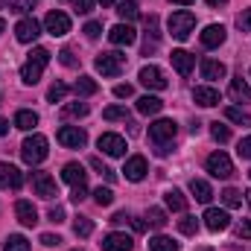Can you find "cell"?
<instances>
[{
	"label": "cell",
	"mask_w": 251,
	"mask_h": 251,
	"mask_svg": "<svg viewBox=\"0 0 251 251\" xmlns=\"http://www.w3.org/2000/svg\"><path fill=\"white\" fill-rule=\"evenodd\" d=\"M47 64H50V50H47V47H35V50L29 53V59L24 62V67H21V79H24L26 85H35V82L41 79V73H44Z\"/></svg>",
	"instance_id": "cell-1"
},
{
	"label": "cell",
	"mask_w": 251,
	"mask_h": 251,
	"mask_svg": "<svg viewBox=\"0 0 251 251\" xmlns=\"http://www.w3.org/2000/svg\"><path fill=\"white\" fill-rule=\"evenodd\" d=\"M50 143H47V137L44 134H29L24 143H21V158H24V164H29V167H38L44 158H47V149Z\"/></svg>",
	"instance_id": "cell-2"
},
{
	"label": "cell",
	"mask_w": 251,
	"mask_h": 251,
	"mask_svg": "<svg viewBox=\"0 0 251 251\" xmlns=\"http://www.w3.org/2000/svg\"><path fill=\"white\" fill-rule=\"evenodd\" d=\"M176 134H178L176 120H155V123L149 126V140L158 146V149H155L158 155H167V152H170V149H167V143H170V140H176Z\"/></svg>",
	"instance_id": "cell-3"
},
{
	"label": "cell",
	"mask_w": 251,
	"mask_h": 251,
	"mask_svg": "<svg viewBox=\"0 0 251 251\" xmlns=\"http://www.w3.org/2000/svg\"><path fill=\"white\" fill-rule=\"evenodd\" d=\"M167 26H170V35L176 38V41H187L190 32H193V26H196V15L193 12H173L170 15V21H167Z\"/></svg>",
	"instance_id": "cell-4"
},
{
	"label": "cell",
	"mask_w": 251,
	"mask_h": 251,
	"mask_svg": "<svg viewBox=\"0 0 251 251\" xmlns=\"http://www.w3.org/2000/svg\"><path fill=\"white\" fill-rule=\"evenodd\" d=\"M94 64H97V70H100L102 76H111V79H114V76H120V73H123L126 56H123V53H100Z\"/></svg>",
	"instance_id": "cell-5"
},
{
	"label": "cell",
	"mask_w": 251,
	"mask_h": 251,
	"mask_svg": "<svg viewBox=\"0 0 251 251\" xmlns=\"http://www.w3.org/2000/svg\"><path fill=\"white\" fill-rule=\"evenodd\" d=\"M207 173L213 178H231L234 176V164H231V158L225 152H213V155H207Z\"/></svg>",
	"instance_id": "cell-6"
},
{
	"label": "cell",
	"mask_w": 251,
	"mask_h": 251,
	"mask_svg": "<svg viewBox=\"0 0 251 251\" xmlns=\"http://www.w3.org/2000/svg\"><path fill=\"white\" fill-rule=\"evenodd\" d=\"M56 137H59V143L67 146V149H82V146L88 143V134H85V128H79V126H62Z\"/></svg>",
	"instance_id": "cell-7"
},
{
	"label": "cell",
	"mask_w": 251,
	"mask_h": 251,
	"mask_svg": "<svg viewBox=\"0 0 251 251\" xmlns=\"http://www.w3.org/2000/svg\"><path fill=\"white\" fill-rule=\"evenodd\" d=\"M137 79H140V85L149 88V91H164V88H167V76H164V70L155 67V64H146Z\"/></svg>",
	"instance_id": "cell-8"
},
{
	"label": "cell",
	"mask_w": 251,
	"mask_h": 251,
	"mask_svg": "<svg viewBox=\"0 0 251 251\" xmlns=\"http://www.w3.org/2000/svg\"><path fill=\"white\" fill-rule=\"evenodd\" d=\"M97 146H100L105 155H111V158H123V155H126V137L114 134V131H105V134H100Z\"/></svg>",
	"instance_id": "cell-9"
},
{
	"label": "cell",
	"mask_w": 251,
	"mask_h": 251,
	"mask_svg": "<svg viewBox=\"0 0 251 251\" xmlns=\"http://www.w3.org/2000/svg\"><path fill=\"white\" fill-rule=\"evenodd\" d=\"M32 190L41 196V199H56L59 196V184L50 173H32Z\"/></svg>",
	"instance_id": "cell-10"
},
{
	"label": "cell",
	"mask_w": 251,
	"mask_h": 251,
	"mask_svg": "<svg viewBox=\"0 0 251 251\" xmlns=\"http://www.w3.org/2000/svg\"><path fill=\"white\" fill-rule=\"evenodd\" d=\"M38 35H41V24H38L35 18H24V21L15 24V38H18L21 44H29V41H35Z\"/></svg>",
	"instance_id": "cell-11"
},
{
	"label": "cell",
	"mask_w": 251,
	"mask_h": 251,
	"mask_svg": "<svg viewBox=\"0 0 251 251\" xmlns=\"http://www.w3.org/2000/svg\"><path fill=\"white\" fill-rule=\"evenodd\" d=\"M24 184V173L15 164L0 161V190H18Z\"/></svg>",
	"instance_id": "cell-12"
},
{
	"label": "cell",
	"mask_w": 251,
	"mask_h": 251,
	"mask_svg": "<svg viewBox=\"0 0 251 251\" xmlns=\"http://www.w3.org/2000/svg\"><path fill=\"white\" fill-rule=\"evenodd\" d=\"M44 29L50 32V35H56V38H62V35H67L70 32V18L64 15V12H50L47 18H44Z\"/></svg>",
	"instance_id": "cell-13"
},
{
	"label": "cell",
	"mask_w": 251,
	"mask_h": 251,
	"mask_svg": "<svg viewBox=\"0 0 251 251\" xmlns=\"http://www.w3.org/2000/svg\"><path fill=\"white\" fill-rule=\"evenodd\" d=\"M228 225H231L228 210H219V207H207V210H204V228H207V231L219 234V231H225Z\"/></svg>",
	"instance_id": "cell-14"
},
{
	"label": "cell",
	"mask_w": 251,
	"mask_h": 251,
	"mask_svg": "<svg viewBox=\"0 0 251 251\" xmlns=\"http://www.w3.org/2000/svg\"><path fill=\"white\" fill-rule=\"evenodd\" d=\"M108 41L117 44V47H131L137 41V32L131 29V24H117V26L108 29Z\"/></svg>",
	"instance_id": "cell-15"
},
{
	"label": "cell",
	"mask_w": 251,
	"mask_h": 251,
	"mask_svg": "<svg viewBox=\"0 0 251 251\" xmlns=\"http://www.w3.org/2000/svg\"><path fill=\"white\" fill-rule=\"evenodd\" d=\"M146 173H149V167H146V158H143V155H131L123 167V176L128 181H143Z\"/></svg>",
	"instance_id": "cell-16"
},
{
	"label": "cell",
	"mask_w": 251,
	"mask_h": 251,
	"mask_svg": "<svg viewBox=\"0 0 251 251\" xmlns=\"http://www.w3.org/2000/svg\"><path fill=\"white\" fill-rule=\"evenodd\" d=\"M62 178L67 181V184H73V187H88V173H85V167H82V164H76V161L64 164Z\"/></svg>",
	"instance_id": "cell-17"
},
{
	"label": "cell",
	"mask_w": 251,
	"mask_h": 251,
	"mask_svg": "<svg viewBox=\"0 0 251 251\" xmlns=\"http://www.w3.org/2000/svg\"><path fill=\"white\" fill-rule=\"evenodd\" d=\"M225 38H228V32H225L222 24H210V26H204V32L199 35L201 47H219V44H225Z\"/></svg>",
	"instance_id": "cell-18"
},
{
	"label": "cell",
	"mask_w": 251,
	"mask_h": 251,
	"mask_svg": "<svg viewBox=\"0 0 251 251\" xmlns=\"http://www.w3.org/2000/svg\"><path fill=\"white\" fill-rule=\"evenodd\" d=\"M15 216H18V222H21V225H26V228L38 225V210H35V207H32V201H26V199H21V201L15 204Z\"/></svg>",
	"instance_id": "cell-19"
},
{
	"label": "cell",
	"mask_w": 251,
	"mask_h": 251,
	"mask_svg": "<svg viewBox=\"0 0 251 251\" xmlns=\"http://www.w3.org/2000/svg\"><path fill=\"white\" fill-rule=\"evenodd\" d=\"M170 62H173V67H176L181 76H190V73H193V64H196V59L190 56L187 50H173Z\"/></svg>",
	"instance_id": "cell-20"
},
{
	"label": "cell",
	"mask_w": 251,
	"mask_h": 251,
	"mask_svg": "<svg viewBox=\"0 0 251 251\" xmlns=\"http://www.w3.org/2000/svg\"><path fill=\"white\" fill-rule=\"evenodd\" d=\"M102 251H131V237L128 234H108L102 240Z\"/></svg>",
	"instance_id": "cell-21"
},
{
	"label": "cell",
	"mask_w": 251,
	"mask_h": 251,
	"mask_svg": "<svg viewBox=\"0 0 251 251\" xmlns=\"http://www.w3.org/2000/svg\"><path fill=\"white\" fill-rule=\"evenodd\" d=\"M193 100H196L201 108H213V105H219V91L204 85V88H196V91H193Z\"/></svg>",
	"instance_id": "cell-22"
},
{
	"label": "cell",
	"mask_w": 251,
	"mask_h": 251,
	"mask_svg": "<svg viewBox=\"0 0 251 251\" xmlns=\"http://www.w3.org/2000/svg\"><path fill=\"white\" fill-rule=\"evenodd\" d=\"M228 94H231V100H237V102H251V85L243 79V76L231 79V88H228Z\"/></svg>",
	"instance_id": "cell-23"
},
{
	"label": "cell",
	"mask_w": 251,
	"mask_h": 251,
	"mask_svg": "<svg viewBox=\"0 0 251 251\" xmlns=\"http://www.w3.org/2000/svg\"><path fill=\"white\" fill-rule=\"evenodd\" d=\"M228 70H225V64L216 62V59H201V79H207V82H216V79H222Z\"/></svg>",
	"instance_id": "cell-24"
},
{
	"label": "cell",
	"mask_w": 251,
	"mask_h": 251,
	"mask_svg": "<svg viewBox=\"0 0 251 251\" xmlns=\"http://www.w3.org/2000/svg\"><path fill=\"white\" fill-rule=\"evenodd\" d=\"M190 193H193V199L196 201H201V204H207L210 199H213V190L207 181H201V178H190Z\"/></svg>",
	"instance_id": "cell-25"
},
{
	"label": "cell",
	"mask_w": 251,
	"mask_h": 251,
	"mask_svg": "<svg viewBox=\"0 0 251 251\" xmlns=\"http://www.w3.org/2000/svg\"><path fill=\"white\" fill-rule=\"evenodd\" d=\"M164 201H167V207H170V210H176V213H184V210H187V199H184V193H181V190H167V193H164Z\"/></svg>",
	"instance_id": "cell-26"
},
{
	"label": "cell",
	"mask_w": 251,
	"mask_h": 251,
	"mask_svg": "<svg viewBox=\"0 0 251 251\" xmlns=\"http://www.w3.org/2000/svg\"><path fill=\"white\" fill-rule=\"evenodd\" d=\"M161 108H164V102H161L158 97H152V94H146V97H140V100H137V111H140V114H146V117L158 114Z\"/></svg>",
	"instance_id": "cell-27"
},
{
	"label": "cell",
	"mask_w": 251,
	"mask_h": 251,
	"mask_svg": "<svg viewBox=\"0 0 251 251\" xmlns=\"http://www.w3.org/2000/svg\"><path fill=\"white\" fill-rule=\"evenodd\" d=\"M15 126H18V128H24V131H32V128L38 126V114H35V111H29V108H21V111L15 114Z\"/></svg>",
	"instance_id": "cell-28"
},
{
	"label": "cell",
	"mask_w": 251,
	"mask_h": 251,
	"mask_svg": "<svg viewBox=\"0 0 251 251\" xmlns=\"http://www.w3.org/2000/svg\"><path fill=\"white\" fill-rule=\"evenodd\" d=\"M149 249H152V251H178L181 246H178L173 237H164V234H158V237H152V240H149Z\"/></svg>",
	"instance_id": "cell-29"
},
{
	"label": "cell",
	"mask_w": 251,
	"mask_h": 251,
	"mask_svg": "<svg viewBox=\"0 0 251 251\" xmlns=\"http://www.w3.org/2000/svg\"><path fill=\"white\" fill-rule=\"evenodd\" d=\"M73 91H76V97H94L97 94V82L91 76H79L76 85H73Z\"/></svg>",
	"instance_id": "cell-30"
},
{
	"label": "cell",
	"mask_w": 251,
	"mask_h": 251,
	"mask_svg": "<svg viewBox=\"0 0 251 251\" xmlns=\"http://www.w3.org/2000/svg\"><path fill=\"white\" fill-rule=\"evenodd\" d=\"M3 251H32L29 249V240L21 237V234H9L6 243H3Z\"/></svg>",
	"instance_id": "cell-31"
},
{
	"label": "cell",
	"mask_w": 251,
	"mask_h": 251,
	"mask_svg": "<svg viewBox=\"0 0 251 251\" xmlns=\"http://www.w3.org/2000/svg\"><path fill=\"white\" fill-rule=\"evenodd\" d=\"M117 15L123 18L126 24H131V21H137V18H140V12H137V3H134V0H123V3L117 6Z\"/></svg>",
	"instance_id": "cell-32"
},
{
	"label": "cell",
	"mask_w": 251,
	"mask_h": 251,
	"mask_svg": "<svg viewBox=\"0 0 251 251\" xmlns=\"http://www.w3.org/2000/svg\"><path fill=\"white\" fill-rule=\"evenodd\" d=\"M88 114V102H67L62 108V117L70 120V117H85Z\"/></svg>",
	"instance_id": "cell-33"
},
{
	"label": "cell",
	"mask_w": 251,
	"mask_h": 251,
	"mask_svg": "<svg viewBox=\"0 0 251 251\" xmlns=\"http://www.w3.org/2000/svg\"><path fill=\"white\" fill-rule=\"evenodd\" d=\"M73 234H76V237H82V240H85V237H91V234H94V222H91L88 216H79V219L73 222Z\"/></svg>",
	"instance_id": "cell-34"
},
{
	"label": "cell",
	"mask_w": 251,
	"mask_h": 251,
	"mask_svg": "<svg viewBox=\"0 0 251 251\" xmlns=\"http://www.w3.org/2000/svg\"><path fill=\"white\" fill-rule=\"evenodd\" d=\"M222 201H225V207H243V193L234 187L222 190Z\"/></svg>",
	"instance_id": "cell-35"
},
{
	"label": "cell",
	"mask_w": 251,
	"mask_h": 251,
	"mask_svg": "<svg viewBox=\"0 0 251 251\" xmlns=\"http://www.w3.org/2000/svg\"><path fill=\"white\" fill-rule=\"evenodd\" d=\"M225 117H228L231 123H240V126H251V117H249V114H246L243 108H234V105H231V108H225Z\"/></svg>",
	"instance_id": "cell-36"
},
{
	"label": "cell",
	"mask_w": 251,
	"mask_h": 251,
	"mask_svg": "<svg viewBox=\"0 0 251 251\" xmlns=\"http://www.w3.org/2000/svg\"><path fill=\"white\" fill-rule=\"evenodd\" d=\"M94 201H97L100 207H108V204L114 201V193H111L108 187H102V184H100V187L94 190Z\"/></svg>",
	"instance_id": "cell-37"
},
{
	"label": "cell",
	"mask_w": 251,
	"mask_h": 251,
	"mask_svg": "<svg viewBox=\"0 0 251 251\" xmlns=\"http://www.w3.org/2000/svg\"><path fill=\"white\" fill-rule=\"evenodd\" d=\"M102 117H105V120H128V108H126V105H108V108L102 111Z\"/></svg>",
	"instance_id": "cell-38"
},
{
	"label": "cell",
	"mask_w": 251,
	"mask_h": 251,
	"mask_svg": "<svg viewBox=\"0 0 251 251\" xmlns=\"http://www.w3.org/2000/svg\"><path fill=\"white\" fill-rule=\"evenodd\" d=\"M210 134H213V140H219V143H228V140H231V128L225 123H210Z\"/></svg>",
	"instance_id": "cell-39"
},
{
	"label": "cell",
	"mask_w": 251,
	"mask_h": 251,
	"mask_svg": "<svg viewBox=\"0 0 251 251\" xmlns=\"http://www.w3.org/2000/svg\"><path fill=\"white\" fill-rule=\"evenodd\" d=\"M178 231L187 234V237H193V234L199 231V219H196V216H181V219H178Z\"/></svg>",
	"instance_id": "cell-40"
},
{
	"label": "cell",
	"mask_w": 251,
	"mask_h": 251,
	"mask_svg": "<svg viewBox=\"0 0 251 251\" xmlns=\"http://www.w3.org/2000/svg\"><path fill=\"white\" fill-rule=\"evenodd\" d=\"M64 97H67V85H62V82L50 85V91H47V100H50V102H62Z\"/></svg>",
	"instance_id": "cell-41"
},
{
	"label": "cell",
	"mask_w": 251,
	"mask_h": 251,
	"mask_svg": "<svg viewBox=\"0 0 251 251\" xmlns=\"http://www.w3.org/2000/svg\"><path fill=\"white\" fill-rule=\"evenodd\" d=\"M149 225L164 228V225H167V213H164L161 207H149Z\"/></svg>",
	"instance_id": "cell-42"
},
{
	"label": "cell",
	"mask_w": 251,
	"mask_h": 251,
	"mask_svg": "<svg viewBox=\"0 0 251 251\" xmlns=\"http://www.w3.org/2000/svg\"><path fill=\"white\" fill-rule=\"evenodd\" d=\"M35 6H38V0H15V3H12V12H18V15H29Z\"/></svg>",
	"instance_id": "cell-43"
},
{
	"label": "cell",
	"mask_w": 251,
	"mask_h": 251,
	"mask_svg": "<svg viewBox=\"0 0 251 251\" xmlns=\"http://www.w3.org/2000/svg\"><path fill=\"white\" fill-rule=\"evenodd\" d=\"M59 62H62L64 67H79V59L73 56V50H70V47H64L62 53H59Z\"/></svg>",
	"instance_id": "cell-44"
},
{
	"label": "cell",
	"mask_w": 251,
	"mask_h": 251,
	"mask_svg": "<svg viewBox=\"0 0 251 251\" xmlns=\"http://www.w3.org/2000/svg\"><path fill=\"white\" fill-rule=\"evenodd\" d=\"M91 167H94V170H97L100 176H105L108 181H114V170H108V167H105V164H102L100 158H91Z\"/></svg>",
	"instance_id": "cell-45"
},
{
	"label": "cell",
	"mask_w": 251,
	"mask_h": 251,
	"mask_svg": "<svg viewBox=\"0 0 251 251\" xmlns=\"http://www.w3.org/2000/svg\"><path fill=\"white\" fill-rule=\"evenodd\" d=\"M237 155L246 158V161H251V137H243V140L237 143Z\"/></svg>",
	"instance_id": "cell-46"
},
{
	"label": "cell",
	"mask_w": 251,
	"mask_h": 251,
	"mask_svg": "<svg viewBox=\"0 0 251 251\" xmlns=\"http://www.w3.org/2000/svg\"><path fill=\"white\" fill-rule=\"evenodd\" d=\"M82 32H85L88 38H100V32H102V24H97V21H88Z\"/></svg>",
	"instance_id": "cell-47"
},
{
	"label": "cell",
	"mask_w": 251,
	"mask_h": 251,
	"mask_svg": "<svg viewBox=\"0 0 251 251\" xmlns=\"http://www.w3.org/2000/svg\"><path fill=\"white\" fill-rule=\"evenodd\" d=\"M131 94H134V88H131L128 82H126V85H114V97H117V100H128Z\"/></svg>",
	"instance_id": "cell-48"
},
{
	"label": "cell",
	"mask_w": 251,
	"mask_h": 251,
	"mask_svg": "<svg viewBox=\"0 0 251 251\" xmlns=\"http://www.w3.org/2000/svg\"><path fill=\"white\" fill-rule=\"evenodd\" d=\"M237 24H240V29H243V32H251V9H246V12L237 18Z\"/></svg>",
	"instance_id": "cell-49"
},
{
	"label": "cell",
	"mask_w": 251,
	"mask_h": 251,
	"mask_svg": "<svg viewBox=\"0 0 251 251\" xmlns=\"http://www.w3.org/2000/svg\"><path fill=\"white\" fill-rule=\"evenodd\" d=\"M70 3H73V9H76V12H82V15L94 9V0H70Z\"/></svg>",
	"instance_id": "cell-50"
},
{
	"label": "cell",
	"mask_w": 251,
	"mask_h": 251,
	"mask_svg": "<svg viewBox=\"0 0 251 251\" xmlns=\"http://www.w3.org/2000/svg\"><path fill=\"white\" fill-rule=\"evenodd\" d=\"M47 216H50V222H56V225H59V222H64V207H59V204H56V207H50V213H47Z\"/></svg>",
	"instance_id": "cell-51"
},
{
	"label": "cell",
	"mask_w": 251,
	"mask_h": 251,
	"mask_svg": "<svg viewBox=\"0 0 251 251\" xmlns=\"http://www.w3.org/2000/svg\"><path fill=\"white\" fill-rule=\"evenodd\" d=\"M59 243H62V237H56V234H41V246L53 249V246H59Z\"/></svg>",
	"instance_id": "cell-52"
},
{
	"label": "cell",
	"mask_w": 251,
	"mask_h": 251,
	"mask_svg": "<svg viewBox=\"0 0 251 251\" xmlns=\"http://www.w3.org/2000/svg\"><path fill=\"white\" fill-rule=\"evenodd\" d=\"M240 237H243V240H251V219H243V225H240Z\"/></svg>",
	"instance_id": "cell-53"
},
{
	"label": "cell",
	"mask_w": 251,
	"mask_h": 251,
	"mask_svg": "<svg viewBox=\"0 0 251 251\" xmlns=\"http://www.w3.org/2000/svg\"><path fill=\"white\" fill-rule=\"evenodd\" d=\"M85 196H88V187H73V196H70V199H73V201L79 204V201H82Z\"/></svg>",
	"instance_id": "cell-54"
},
{
	"label": "cell",
	"mask_w": 251,
	"mask_h": 251,
	"mask_svg": "<svg viewBox=\"0 0 251 251\" xmlns=\"http://www.w3.org/2000/svg\"><path fill=\"white\" fill-rule=\"evenodd\" d=\"M131 228H134V231H146V222H143V219H131Z\"/></svg>",
	"instance_id": "cell-55"
},
{
	"label": "cell",
	"mask_w": 251,
	"mask_h": 251,
	"mask_svg": "<svg viewBox=\"0 0 251 251\" xmlns=\"http://www.w3.org/2000/svg\"><path fill=\"white\" fill-rule=\"evenodd\" d=\"M126 219H128L126 213H114V216H111V222H114V225H123Z\"/></svg>",
	"instance_id": "cell-56"
},
{
	"label": "cell",
	"mask_w": 251,
	"mask_h": 251,
	"mask_svg": "<svg viewBox=\"0 0 251 251\" xmlns=\"http://www.w3.org/2000/svg\"><path fill=\"white\" fill-rule=\"evenodd\" d=\"M9 134V120H0V137Z\"/></svg>",
	"instance_id": "cell-57"
},
{
	"label": "cell",
	"mask_w": 251,
	"mask_h": 251,
	"mask_svg": "<svg viewBox=\"0 0 251 251\" xmlns=\"http://www.w3.org/2000/svg\"><path fill=\"white\" fill-rule=\"evenodd\" d=\"M204 3H207V6H225L228 0H204Z\"/></svg>",
	"instance_id": "cell-58"
},
{
	"label": "cell",
	"mask_w": 251,
	"mask_h": 251,
	"mask_svg": "<svg viewBox=\"0 0 251 251\" xmlns=\"http://www.w3.org/2000/svg\"><path fill=\"white\" fill-rule=\"evenodd\" d=\"M170 3H178V6H190L193 0H170Z\"/></svg>",
	"instance_id": "cell-59"
},
{
	"label": "cell",
	"mask_w": 251,
	"mask_h": 251,
	"mask_svg": "<svg viewBox=\"0 0 251 251\" xmlns=\"http://www.w3.org/2000/svg\"><path fill=\"white\" fill-rule=\"evenodd\" d=\"M100 3H102V6H111V3H114V0H100Z\"/></svg>",
	"instance_id": "cell-60"
},
{
	"label": "cell",
	"mask_w": 251,
	"mask_h": 251,
	"mask_svg": "<svg viewBox=\"0 0 251 251\" xmlns=\"http://www.w3.org/2000/svg\"><path fill=\"white\" fill-rule=\"evenodd\" d=\"M246 201H249V207H251V190H249V193H246Z\"/></svg>",
	"instance_id": "cell-61"
},
{
	"label": "cell",
	"mask_w": 251,
	"mask_h": 251,
	"mask_svg": "<svg viewBox=\"0 0 251 251\" xmlns=\"http://www.w3.org/2000/svg\"><path fill=\"white\" fill-rule=\"evenodd\" d=\"M3 29H6V21H3V18H0V32H3Z\"/></svg>",
	"instance_id": "cell-62"
},
{
	"label": "cell",
	"mask_w": 251,
	"mask_h": 251,
	"mask_svg": "<svg viewBox=\"0 0 251 251\" xmlns=\"http://www.w3.org/2000/svg\"><path fill=\"white\" fill-rule=\"evenodd\" d=\"M199 251H213V249H199Z\"/></svg>",
	"instance_id": "cell-63"
},
{
	"label": "cell",
	"mask_w": 251,
	"mask_h": 251,
	"mask_svg": "<svg viewBox=\"0 0 251 251\" xmlns=\"http://www.w3.org/2000/svg\"><path fill=\"white\" fill-rule=\"evenodd\" d=\"M249 176H251V173H249Z\"/></svg>",
	"instance_id": "cell-64"
}]
</instances>
